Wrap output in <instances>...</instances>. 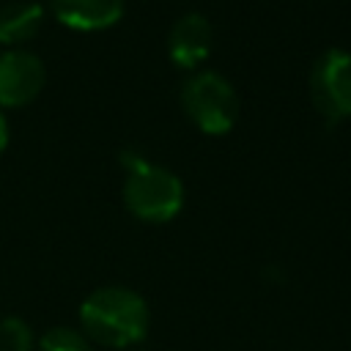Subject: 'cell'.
Returning a JSON list of instances; mask_svg holds the SVG:
<instances>
[{
    "instance_id": "cell-1",
    "label": "cell",
    "mask_w": 351,
    "mask_h": 351,
    "mask_svg": "<svg viewBox=\"0 0 351 351\" xmlns=\"http://www.w3.org/2000/svg\"><path fill=\"white\" fill-rule=\"evenodd\" d=\"M80 332L93 343L112 351H126L145 340L151 326L148 302L126 285H101L80 304Z\"/></svg>"
},
{
    "instance_id": "cell-2",
    "label": "cell",
    "mask_w": 351,
    "mask_h": 351,
    "mask_svg": "<svg viewBox=\"0 0 351 351\" xmlns=\"http://www.w3.org/2000/svg\"><path fill=\"white\" fill-rule=\"evenodd\" d=\"M126 178L121 186V197L126 211L148 225H165L176 219L184 208V184L181 178L143 156L123 154Z\"/></svg>"
},
{
    "instance_id": "cell-3",
    "label": "cell",
    "mask_w": 351,
    "mask_h": 351,
    "mask_svg": "<svg viewBox=\"0 0 351 351\" xmlns=\"http://www.w3.org/2000/svg\"><path fill=\"white\" fill-rule=\"evenodd\" d=\"M181 110L203 134L222 137L239 121V93L219 71H195L181 85Z\"/></svg>"
},
{
    "instance_id": "cell-4",
    "label": "cell",
    "mask_w": 351,
    "mask_h": 351,
    "mask_svg": "<svg viewBox=\"0 0 351 351\" xmlns=\"http://www.w3.org/2000/svg\"><path fill=\"white\" fill-rule=\"evenodd\" d=\"M310 99L321 118L340 123L351 118V52L332 47L310 69Z\"/></svg>"
},
{
    "instance_id": "cell-5",
    "label": "cell",
    "mask_w": 351,
    "mask_h": 351,
    "mask_svg": "<svg viewBox=\"0 0 351 351\" xmlns=\"http://www.w3.org/2000/svg\"><path fill=\"white\" fill-rule=\"evenodd\" d=\"M47 82V66L27 49L0 52V110H19L38 99Z\"/></svg>"
},
{
    "instance_id": "cell-6",
    "label": "cell",
    "mask_w": 351,
    "mask_h": 351,
    "mask_svg": "<svg viewBox=\"0 0 351 351\" xmlns=\"http://www.w3.org/2000/svg\"><path fill=\"white\" fill-rule=\"evenodd\" d=\"M211 38H214L211 22L203 14L189 11V14L178 16L167 36V55H170L173 66L181 71H195L208 58Z\"/></svg>"
},
{
    "instance_id": "cell-7",
    "label": "cell",
    "mask_w": 351,
    "mask_h": 351,
    "mask_svg": "<svg viewBox=\"0 0 351 351\" xmlns=\"http://www.w3.org/2000/svg\"><path fill=\"white\" fill-rule=\"evenodd\" d=\"M49 11L69 30L96 33L121 22L126 0H49Z\"/></svg>"
},
{
    "instance_id": "cell-8",
    "label": "cell",
    "mask_w": 351,
    "mask_h": 351,
    "mask_svg": "<svg viewBox=\"0 0 351 351\" xmlns=\"http://www.w3.org/2000/svg\"><path fill=\"white\" fill-rule=\"evenodd\" d=\"M44 25V5L30 0H14L0 5V44L8 49H19L33 41Z\"/></svg>"
},
{
    "instance_id": "cell-9",
    "label": "cell",
    "mask_w": 351,
    "mask_h": 351,
    "mask_svg": "<svg viewBox=\"0 0 351 351\" xmlns=\"http://www.w3.org/2000/svg\"><path fill=\"white\" fill-rule=\"evenodd\" d=\"M36 332L19 315H5L0 321V351H36Z\"/></svg>"
},
{
    "instance_id": "cell-10",
    "label": "cell",
    "mask_w": 351,
    "mask_h": 351,
    "mask_svg": "<svg viewBox=\"0 0 351 351\" xmlns=\"http://www.w3.org/2000/svg\"><path fill=\"white\" fill-rule=\"evenodd\" d=\"M36 348L38 351H93V343L74 326H55L38 337Z\"/></svg>"
},
{
    "instance_id": "cell-11",
    "label": "cell",
    "mask_w": 351,
    "mask_h": 351,
    "mask_svg": "<svg viewBox=\"0 0 351 351\" xmlns=\"http://www.w3.org/2000/svg\"><path fill=\"white\" fill-rule=\"evenodd\" d=\"M8 140H11V132H8V121H5V115H3V110H0V154L8 148Z\"/></svg>"
}]
</instances>
